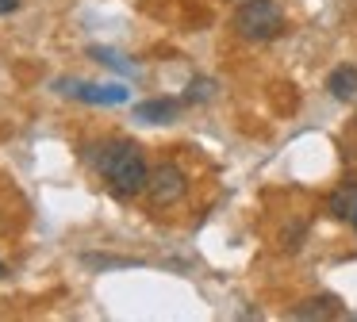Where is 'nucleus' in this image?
I'll return each instance as SVG.
<instances>
[{"label": "nucleus", "mask_w": 357, "mask_h": 322, "mask_svg": "<svg viewBox=\"0 0 357 322\" xmlns=\"http://www.w3.org/2000/svg\"><path fill=\"white\" fill-rule=\"evenodd\" d=\"M96 173L104 176L112 196L119 199H135L146 192V181H150V165L142 158V150L127 138H116V142H104L100 153L93 158Z\"/></svg>", "instance_id": "1"}, {"label": "nucleus", "mask_w": 357, "mask_h": 322, "mask_svg": "<svg viewBox=\"0 0 357 322\" xmlns=\"http://www.w3.org/2000/svg\"><path fill=\"white\" fill-rule=\"evenodd\" d=\"M234 35L250 38V43H269L284 31V12L277 0H242L231 15Z\"/></svg>", "instance_id": "2"}, {"label": "nucleus", "mask_w": 357, "mask_h": 322, "mask_svg": "<svg viewBox=\"0 0 357 322\" xmlns=\"http://www.w3.org/2000/svg\"><path fill=\"white\" fill-rule=\"evenodd\" d=\"M188 192V181H185V169L173 165V161H162V165L150 169V181H146V196L154 207H173L181 204Z\"/></svg>", "instance_id": "3"}, {"label": "nucleus", "mask_w": 357, "mask_h": 322, "mask_svg": "<svg viewBox=\"0 0 357 322\" xmlns=\"http://www.w3.org/2000/svg\"><path fill=\"white\" fill-rule=\"evenodd\" d=\"M54 89L62 96L85 100V104H127L131 100V89H123V84H93V81H70V77H62Z\"/></svg>", "instance_id": "4"}, {"label": "nucleus", "mask_w": 357, "mask_h": 322, "mask_svg": "<svg viewBox=\"0 0 357 322\" xmlns=\"http://www.w3.org/2000/svg\"><path fill=\"white\" fill-rule=\"evenodd\" d=\"M177 100H142L139 107H135V119L142 123H173L177 119Z\"/></svg>", "instance_id": "5"}, {"label": "nucleus", "mask_w": 357, "mask_h": 322, "mask_svg": "<svg viewBox=\"0 0 357 322\" xmlns=\"http://www.w3.org/2000/svg\"><path fill=\"white\" fill-rule=\"evenodd\" d=\"M331 215L342 222H349V227L357 230V184H346V188H338L331 196Z\"/></svg>", "instance_id": "6"}, {"label": "nucleus", "mask_w": 357, "mask_h": 322, "mask_svg": "<svg viewBox=\"0 0 357 322\" xmlns=\"http://www.w3.org/2000/svg\"><path fill=\"white\" fill-rule=\"evenodd\" d=\"M326 89L334 100H354L357 96V66H338L326 77Z\"/></svg>", "instance_id": "7"}, {"label": "nucleus", "mask_w": 357, "mask_h": 322, "mask_svg": "<svg viewBox=\"0 0 357 322\" xmlns=\"http://www.w3.org/2000/svg\"><path fill=\"white\" fill-rule=\"evenodd\" d=\"M342 307H338V299L334 296H315V299H307V303H300L296 307L292 314H288V319H334V314H338Z\"/></svg>", "instance_id": "8"}, {"label": "nucleus", "mask_w": 357, "mask_h": 322, "mask_svg": "<svg viewBox=\"0 0 357 322\" xmlns=\"http://www.w3.org/2000/svg\"><path fill=\"white\" fill-rule=\"evenodd\" d=\"M93 58L104 61V66H112V69H119V73H135V61H123V54L108 50V46H93Z\"/></svg>", "instance_id": "9"}, {"label": "nucleus", "mask_w": 357, "mask_h": 322, "mask_svg": "<svg viewBox=\"0 0 357 322\" xmlns=\"http://www.w3.org/2000/svg\"><path fill=\"white\" fill-rule=\"evenodd\" d=\"M211 96H215V81L211 77H196L185 92V104H200V100H211Z\"/></svg>", "instance_id": "10"}, {"label": "nucleus", "mask_w": 357, "mask_h": 322, "mask_svg": "<svg viewBox=\"0 0 357 322\" xmlns=\"http://www.w3.org/2000/svg\"><path fill=\"white\" fill-rule=\"evenodd\" d=\"M20 8V0H0V15H8V12H16Z\"/></svg>", "instance_id": "11"}, {"label": "nucleus", "mask_w": 357, "mask_h": 322, "mask_svg": "<svg viewBox=\"0 0 357 322\" xmlns=\"http://www.w3.org/2000/svg\"><path fill=\"white\" fill-rule=\"evenodd\" d=\"M0 273H4V265H0Z\"/></svg>", "instance_id": "12"}]
</instances>
